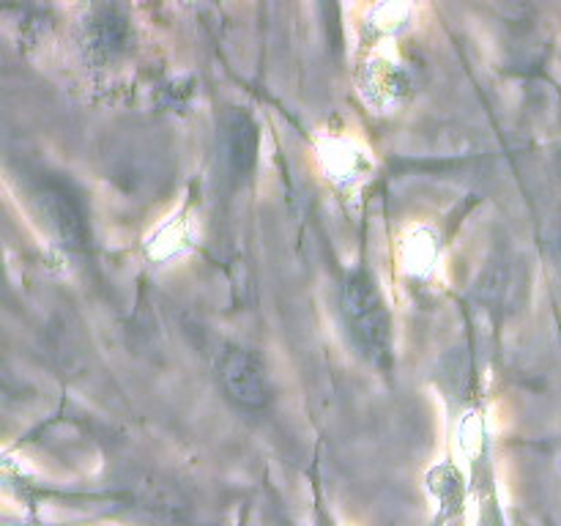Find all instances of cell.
Instances as JSON below:
<instances>
[{"mask_svg": "<svg viewBox=\"0 0 561 526\" xmlns=\"http://www.w3.org/2000/svg\"><path fill=\"white\" fill-rule=\"evenodd\" d=\"M340 312L356 348L370 365L389 370L394 362V329L376 277L365 268L351 274L340 290Z\"/></svg>", "mask_w": 561, "mask_h": 526, "instance_id": "6da1fadb", "label": "cell"}, {"mask_svg": "<svg viewBox=\"0 0 561 526\" xmlns=\"http://www.w3.org/2000/svg\"><path fill=\"white\" fill-rule=\"evenodd\" d=\"M33 203L44 214L49 228L55 230L60 244L69 247V250H85L91 244L85 208H82V201L66 181L42 173L33 184Z\"/></svg>", "mask_w": 561, "mask_h": 526, "instance_id": "7a4b0ae2", "label": "cell"}, {"mask_svg": "<svg viewBox=\"0 0 561 526\" xmlns=\"http://www.w3.org/2000/svg\"><path fill=\"white\" fill-rule=\"evenodd\" d=\"M219 381H222L225 395L239 409L257 411L272 403V381H268L266 365L255 351L228 345L219 356Z\"/></svg>", "mask_w": 561, "mask_h": 526, "instance_id": "3957f363", "label": "cell"}, {"mask_svg": "<svg viewBox=\"0 0 561 526\" xmlns=\"http://www.w3.org/2000/svg\"><path fill=\"white\" fill-rule=\"evenodd\" d=\"M225 151H228L230 164H233L239 173L252 168L257 153V126L244 110H230L225 115Z\"/></svg>", "mask_w": 561, "mask_h": 526, "instance_id": "277c9868", "label": "cell"}, {"mask_svg": "<svg viewBox=\"0 0 561 526\" xmlns=\"http://www.w3.org/2000/svg\"><path fill=\"white\" fill-rule=\"evenodd\" d=\"M93 31V47L102 53L113 55L126 47V20L115 9H99V16L91 25Z\"/></svg>", "mask_w": 561, "mask_h": 526, "instance_id": "5b68a950", "label": "cell"}]
</instances>
